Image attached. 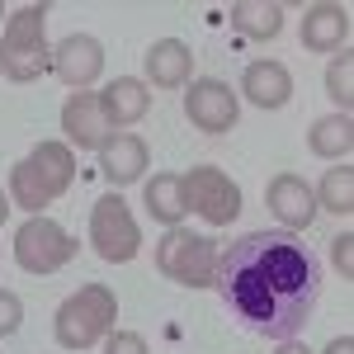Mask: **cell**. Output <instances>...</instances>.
Instances as JSON below:
<instances>
[{
	"instance_id": "cell-1",
	"label": "cell",
	"mask_w": 354,
	"mask_h": 354,
	"mask_svg": "<svg viewBox=\"0 0 354 354\" xmlns=\"http://www.w3.org/2000/svg\"><path fill=\"white\" fill-rule=\"evenodd\" d=\"M213 288L250 335L298 340L322 298V260L298 232H245L218 255Z\"/></svg>"
},
{
	"instance_id": "cell-2",
	"label": "cell",
	"mask_w": 354,
	"mask_h": 354,
	"mask_svg": "<svg viewBox=\"0 0 354 354\" xmlns=\"http://www.w3.org/2000/svg\"><path fill=\"white\" fill-rule=\"evenodd\" d=\"M48 5H19L0 33V76L28 85L48 71Z\"/></svg>"
},
{
	"instance_id": "cell-3",
	"label": "cell",
	"mask_w": 354,
	"mask_h": 354,
	"mask_svg": "<svg viewBox=\"0 0 354 354\" xmlns=\"http://www.w3.org/2000/svg\"><path fill=\"white\" fill-rule=\"evenodd\" d=\"M118 322V298H113V288L104 283H85L76 288L71 298L57 307V345L62 350H90V345H100L104 335L113 330Z\"/></svg>"
},
{
	"instance_id": "cell-4",
	"label": "cell",
	"mask_w": 354,
	"mask_h": 354,
	"mask_svg": "<svg viewBox=\"0 0 354 354\" xmlns=\"http://www.w3.org/2000/svg\"><path fill=\"white\" fill-rule=\"evenodd\" d=\"M218 241L213 236H198L189 227H165L161 245H156V270L185 288H213V274H218Z\"/></svg>"
},
{
	"instance_id": "cell-5",
	"label": "cell",
	"mask_w": 354,
	"mask_h": 354,
	"mask_svg": "<svg viewBox=\"0 0 354 354\" xmlns=\"http://www.w3.org/2000/svg\"><path fill=\"white\" fill-rule=\"evenodd\" d=\"M180 185H185L189 213H198L208 227L236 222V213H241V185L227 170H218V165H189V175H180Z\"/></svg>"
},
{
	"instance_id": "cell-6",
	"label": "cell",
	"mask_w": 354,
	"mask_h": 354,
	"mask_svg": "<svg viewBox=\"0 0 354 354\" xmlns=\"http://www.w3.org/2000/svg\"><path fill=\"white\" fill-rule=\"evenodd\" d=\"M15 260L28 274H57L76 260V241L66 236V227H57L53 218L38 213L15 232Z\"/></svg>"
},
{
	"instance_id": "cell-7",
	"label": "cell",
	"mask_w": 354,
	"mask_h": 354,
	"mask_svg": "<svg viewBox=\"0 0 354 354\" xmlns=\"http://www.w3.org/2000/svg\"><path fill=\"white\" fill-rule=\"evenodd\" d=\"M90 241H95V255L109 260V265H128L142 250V232H137L133 213H128V198L104 194L90 208Z\"/></svg>"
},
{
	"instance_id": "cell-8",
	"label": "cell",
	"mask_w": 354,
	"mask_h": 354,
	"mask_svg": "<svg viewBox=\"0 0 354 354\" xmlns=\"http://www.w3.org/2000/svg\"><path fill=\"white\" fill-rule=\"evenodd\" d=\"M48 71H53L66 90H76V95L90 90V85L104 76V48H100V38H90V33H66L62 43H53Z\"/></svg>"
},
{
	"instance_id": "cell-9",
	"label": "cell",
	"mask_w": 354,
	"mask_h": 354,
	"mask_svg": "<svg viewBox=\"0 0 354 354\" xmlns=\"http://www.w3.org/2000/svg\"><path fill=\"white\" fill-rule=\"evenodd\" d=\"M236 113H241V100L227 81H189V95H185V118H189L198 133H232L236 128Z\"/></svg>"
},
{
	"instance_id": "cell-10",
	"label": "cell",
	"mask_w": 354,
	"mask_h": 354,
	"mask_svg": "<svg viewBox=\"0 0 354 354\" xmlns=\"http://www.w3.org/2000/svg\"><path fill=\"white\" fill-rule=\"evenodd\" d=\"M265 203L274 208V218L283 222V232H307V227L317 222V213H322L312 185H307L302 175H293V170H283V175H274V180H270Z\"/></svg>"
},
{
	"instance_id": "cell-11",
	"label": "cell",
	"mask_w": 354,
	"mask_h": 354,
	"mask_svg": "<svg viewBox=\"0 0 354 354\" xmlns=\"http://www.w3.org/2000/svg\"><path fill=\"white\" fill-rule=\"evenodd\" d=\"M62 133H66V142H71L76 151H100L113 137L95 90H81V95H71V100L62 104Z\"/></svg>"
},
{
	"instance_id": "cell-12",
	"label": "cell",
	"mask_w": 354,
	"mask_h": 354,
	"mask_svg": "<svg viewBox=\"0 0 354 354\" xmlns=\"http://www.w3.org/2000/svg\"><path fill=\"white\" fill-rule=\"evenodd\" d=\"M147 165H151V151H147V142H142L137 133H113L109 142L100 147V175L109 180L113 189L137 185Z\"/></svg>"
},
{
	"instance_id": "cell-13",
	"label": "cell",
	"mask_w": 354,
	"mask_h": 354,
	"mask_svg": "<svg viewBox=\"0 0 354 354\" xmlns=\"http://www.w3.org/2000/svg\"><path fill=\"white\" fill-rule=\"evenodd\" d=\"M142 71H147V81L156 85V90H180V85H189V76H194L189 43H180V38L151 43L147 57H142Z\"/></svg>"
},
{
	"instance_id": "cell-14",
	"label": "cell",
	"mask_w": 354,
	"mask_h": 354,
	"mask_svg": "<svg viewBox=\"0 0 354 354\" xmlns=\"http://www.w3.org/2000/svg\"><path fill=\"white\" fill-rule=\"evenodd\" d=\"M241 90L255 109H283L293 100V76H288L283 62H270L265 57V62H250L241 71Z\"/></svg>"
},
{
	"instance_id": "cell-15",
	"label": "cell",
	"mask_w": 354,
	"mask_h": 354,
	"mask_svg": "<svg viewBox=\"0 0 354 354\" xmlns=\"http://www.w3.org/2000/svg\"><path fill=\"white\" fill-rule=\"evenodd\" d=\"M100 109L109 118V128H133L151 109V90H147V81H137V76H118V81H109L100 90Z\"/></svg>"
},
{
	"instance_id": "cell-16",
	"label": "cell",
	"mask_w": 354,
	"mask_h": 354,
	"mask_svg": "<svg viewBox=\"0 0 354 354\" xmlns=\"http://www.w3.org/2000/svg\"><path fill=\"white\" fill-rule=\"evenodd\" d=\"M350 38V10L345 5H312L302 15V48L307 53H340Z\"/></svg>"
},
{
	"instance_id": "cell-17",
	"label": "cell",
	"mask_w": 354,
	"mask_h": 354,
	"mask_svg": "<svg viewBox=\"0 0 354 354\" xmlns=\"http://www.w3.org/2000/svg\"><path fill=\"white\" fill-rule=\"evenodd\" d=\"M142 203H147L151 222H161V227H180V222L189 218L185 185H180V175H175V170H161V175H151V180H147V189H142Z\"/></svg>"
},
{
	"instance_id": "cell-18",
	"label": "cell",
	"mask_w": 354,
	"mask_h": 354,
	"mask_svg": "<svg viewBox=\"0 0 354 354\" xmlns=\"http://www.w3.org/2000/svg\"><path fill=\"white\" fill-rule=\"evenodd\" d=\"M28 165L38 170V180L48 185L53 198L71 189V180H76V156H71V147L66 142H38L33 151H28Z\"/></svg>"
},
{
	"instance_id": "cell-19",
	"label": "cell",
	"mask_w": 354,
	"mask_h": 354,
	"mask_svg": "<svg viewBox=\"0 0 354 354\" xmlns=\"http://www.w3.org/2000/svg\"><path fill=\"white\" fill-rule=\"evenodd\" d=\"M307 147H312V156H322V161H345L350 147H354V118L350 113H326V118H317L312 133H307Z\"/></svg>"
},
{
	"instance_id": "cell-20",
	"label": "cell",
	"mask_w": 354,
	"mask_h": 354,
	"mask_svg": "<svg viewBox=\"0 0 354 354\" xmlns=\"http://www.w3.org/2000/svg\"><path fill=\"white\" fill-rule=\"evenodd\" d=\"M232 24H236V33H245V38H279V28H283V10L274 5V0H236L232 10Z\"/></svg>"
},
{
	"instance_id": "cell-21",
	"label": "cell",
	"mask_w": 354,
	"mask_h": 354,
	"mask_svg": "<svg viewBox=\"0 0 354 354\" xmlns=\"http://www.w3.org/2000/svg\"><path fill=\"white\" fill-rule=\"evenodd\" d=\"M312 194H317V208H326L335 218H350L354 213V165H345V161L330 165Z\"/></svg>"
},
{
	"instance_id": "cell-22",
	"label": "cell",
	"mask_w": 354,
	"mask_h": 354,
	"mask_svg": "<svg viewBox=\"0 0 354 354\" xmlns=\"http://www.w3.org/2000/svg\"><path fill=\"white\" fill-rule=\"evenodd\" d=\"M10 203H15V208H24L28 218H38V213L53 203V194H48L43 180H38V170L28 165V156L10 170Z\"/></svg>"
},
{
	"instance_id": "cell-23",
	"label": "cell",
	"mask_w": 354,
	"mask_h": 354,
	"mask_svg": "<svg viewBox=\"0 0 354 354\" xmlns=\"http://www.w3.org/2000/svg\"><path fill=\"white\" fill-rule=\"evenodd\" d=\"M326 95L340 104V113H350V100H354V53H340L330 57V66H326Z\"/></svg>"
},
{
	"instance_id": "cell-24",
	"label": "cell",
	"mask_w": 354,
	"mask_h": 354,
	"mask_svg": "<svg viewBox=\"0 0 354 354\" xmlns=\"http://www.w3.org/2000/svg\"><path fill=\"white\" fill-rule=\"evenodd\" d=\"M19 326H24V302H19V293L0 288V340H5V335H15Z\"/></svg>"
},
{
	"instance_id": "cell-25",
	"label": "cell",
	"mask_w": 354,
	"mask_h": 354,
	"mask_svg": "<svg viewBox=\"0 0 354 354\" xmlns=\"http://www.w3.org/2000/svg\"><path fill=\"white\" fill-rule=\"evenodd\" d=\"M330 265L340 270V279H354V232H340L330 241Z\"/></svg>"
},
{
	"instance_id": "cell-26",
	"label": "cell",
	"mask_w": 354,
	"mask_h": 354,
	"mask_svg": "<svg viewBox=\"0 0 354 354\" xmlns=\"http://www.w3.org/2000/svg\"><path fill=\"white\" fill-rule=\"evenodd\" d=\"M104 354H151V350H147V340L137 330H109L104 335Z\"/></svg>"
},
{
	"instance_id": "cell-27",
	"label": "cell",
	"mask_w": 354,
	"mask_h": 354,
	"mask_svg": "<svg viewBox=\"0 0 354 354\" xmlns=\"http://www.w3.org/2000/svg\"><path fill=\"white\" fill-rule=\"evenodd\" d=\"M322 354H354V335H335Z\"/></svg>"
},
{
	"instance_id": "cell-28",
	"label": "cell",
	"mask_w": 354,
	"mask_h": 354,
	"mask_svg": "<svg viewBox=\"0 0 354 354\" xmlns=\"http://www.w3.org/2000/svg\"><path fill=\"white\" fill-rule=\"evenodd\" d=\"M274 354H312V350L298 345V340H279V350H274Z\"/></svg>"
},
{
	"instance_id": "cell-29",
	"label": "cell",
	"mask_w": 354,
	"mask_h": 354,
	"mask_svg": "<svg viewBox=\"0 0 354 354\" xmlns=\"http://www.w3.org/2000/svg\"><path fill=\"white\" fill-rule=\"evenodd\" d=\"M10 208H15V203H10V194L0 189V227H5V222H10Z\"/></svg>"
},
{
	"instance_id": "cell-30",
	"label": "cell",
	"mask_w": 354,
	"mask_h": 354,
	"mask_svg": "<svg viewBox=\"0 0 354 354\" xmlns=\"http://www.w3.org/2000/svg\"><path fill=\"white\" fill-rule=\"evenodd\" d=\"M0 15H5V5H0Z\"/></svg>"
}]
</instances>
